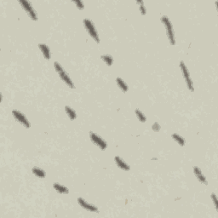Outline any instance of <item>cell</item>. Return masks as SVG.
<instances>
[{
    "label": "cell",
    "mask_w": 218,
    "mask_h": 218,
    "mask_svg": "<svg viewBox=\"0 0 218 218\" xmlns=\"http://www.w3.org/2000/svg\"><path fill=\"white\" fill-rule=\"evenodd\" d=\"M114 160L116 162V164H118V166L120 167L121 169H123L124 171H129V170H130V166H129L125 162L123 161L119 156H116L115 159H114Z\"/></svg>",
    "instance_id": "cell-9"
},
{
    "label": "cell",
    "mask_w": 218,
    "mask_h": 218,
    "mask_svg": "<svg viewBox=\"0 0 218 218\" xmlns=\"http://www.w3.org/2000/svg\"><path fill=\"white\" fill-rule=\"evenodd\" d=\"M84 24H85V27L86 30L89 32L90 35L95 39V41H96V43H99L100 40H99V37H98L97 32L95 30V28L94 27L93 23L91 22V20L89 19H85L84 20Z\"/></svg>",
    "instance_id": "cell-3"
},
{
    "label": "cell",
    "mask_w": 218,
    "mask_h": 218,
    "mask_svg": "<svg viewBox=\"0 0 218 218\" xmlns=\"http://www.w3.org/2000/svg\"><path fill=\"white\" fill-rule=\"evenodd\" d=\"M211 199H213V201H214V203H215V205H216V207L217 208V195L215 194V193H212L211 194Z\"/></svg>",
    "instance_id": "cell-22"
},
{
    "label": "cell",
    "mask_w": 218,
    "mask_h": 218,
    "mask_svg": "<svg viewBox=\"0 0 218 218\" xmlns=\"http://www.w3.org/2000/svg\"><path fill=\"white\" fill-rule=\"evenodd\" d=\"M116 81H117L118 85L119 86V88L123 90V92H126V91L128 90V86H127V85L123 82V79H121L120 78H118Z\"/></svg>",
    "instance_id": "cell-14"
},
{
    "label": "cell",
    "mask_w": 218,
    "mask_h": 218,
    "mask_svg": "<svg viewBox=\"0 0 218 218\" xmlns=\"http://www.w3.org/2000/svg\"><path fill=\"white\" fill-rule=\"evenodd\" d=\"M54 66H55V68H56V72L59 73L60 78H61V79H62V80H63L70 88H73V87H74L73 83L72 82V80L70 79V78H69L68 75L66 74V72L63 70V68L61 67V66L59 63H57V62H55V63H54Z\"/></svg>",
    "instance_id": "cell-1"
},
{
    "label": "cell",
    "mask_w": 218,
    "mask_h": 218,
    "mask_svg": "<svg viewBox=\"0 0 218 218\" xmlns=\"http://www.w3.org/2000/svg\"><path fill=\"white\" fill-rule=\"evenodd\" d=\"M152 128L154 131H159V130H160V125L158 123H153V125H152Z\"/></svg>",
    "instance_id": "cell-21"
},
{
    "label": "cell",
    "mask_w": 218,
    "mask_h": 218,
    "mask_svg": "<svg viewBox=\"0 0 218 218\" xmlns=\"http://www.w3.org/2000/svg\"><path fill=\"white\" fill-rule=\"evenodd\" d=\"M74 3H75V4H77L78 9H80V10L84 9V3L82 1H75Z\"/></svg>",
    "instance_id": "cell-20"
},
{
    "label": "cell",
    "mask_w": 218,
    "mask_h": 218,
    "mask_svg": "<svg viewBox=\"0 0 218 218\" xmlns=\"http://www.w3.org/2000/svg\"><path fill=\"white\" fill-rule=\"evenodd\" d=\"M101 58L107 63V66H112L113 61H114V59H113V57L111 56H102Z\"/></svg>",
    "instance_id": "cell-17"
},
{
    "label": "cell",
    "mask_w": 218,
    "mask_h": 218,
    "mask_svg": "<svg viewBox=\"0 0 218 218\" xmlns=\"http://www.w3.org/2000/svg\"><path fill=\"white\" fill-rule=\"evenodd\" d=\"M180 67H181V71H182L183 77L185 78V79H186V81H187V85H188V89H189L191 91H193L194 90H193V82H192V80L190 79V78H189V75H190L189 72H188V70L187 66H186V65L184 64V62H183V61H181Z\"/></svg>",
    "instance_id": "cell-4"
},
{
    "label": "cell",
    "mask_w": 218,
    "mask_h": 218,
    "mask_svg": "<svg viewBox=\"0 0 218 218\" xmlns=\"http://www.w3.org/2000/svg\"><path fill=\"white\" fill-rule=\"evenodd\" d=\"M78 204H79L83 208H85V210H90V211H96V212H98V209L96 208L95 206L92 205L87 204L85 201L84 199H81V198H78Z\"/></svg>",
    "instance_id": "cell-8"
},
{
    "label": "cell",
    "mask_w": 218,
    "mask_h": 218,
    "mask_svg": "<svg viewBox=\"0 0 218 218\" xmlns=\"http://www.w3.org/2000/svg\"><path fill=\"white\" fill-rule=\"evenodd\" d=\"M90 135L91 141L94 142L95 144H96L101 149L104 150V149L107 148V143H106V142H105L102 138H101L99 135H97L96 134H95V133L93 132H90Z\"/></svg>",
    "instance_id": "cell-6"
},
{
    "label": "cell",
    "mask_w": 218,
    "mask_h": 218,
    "mask_svg": "<svg viewBox=\"0 0 218 218\" xmlns=\"http://www.w3.org/2000/svg\"><path fill=\"white\" fill-rule=\"evenodd\" d=\"M65 110H66V114H67V115L69 116V118H70V119H71V120H74V119H76L77 114H76V113L74 112V110H73V109H72V108H71L70 107H68V106H66Z\"/></svg>",
    "instance_id": "cell-12"
},
{
    "label": "cell",
    "mask_w": 218,
    "mask_h": 218,
    "mask_svg": "<svg viewBox=\"0 0 218 218\" xmlns=\"http://www.w3.org/2000/svg\"><path fill=\"white\" fill-rule=\"evenodd\" d=\"M135 113L136 116H137V118L139 119V120H140L141 122H145V121L147 120V119H146L145 115L142 114L141 111H139L138 109H136V110L135 111Z\"/></svg>",
    "instance_id": "cell-18"
},
{
    "label": "cell",
    "mask_w": 218,
    "mask_h": 218,
    "mask_svg": "<svg viewBox=\"0 0 218 218\" xmlns=\"http://www.w3.org/2000/svg\"><path fill=\"white\" fill-rule=\"evenodd\" d=\"M162 22L164 24V26L166 27V31H167V34H168V37H169V39H170V42L171 43V44H175L176 42H175V38H174V32H173V29H172V25H171V21L169 18L167 16H163L161 18Z\"/></svg>",
    "instance_id": "cell-2"
},
{
    "label": "cell",
    "mask_w": 218,
    "mask_h": 218,
    "mask_svg": "<svg viewBox=\"0 0 218 218\" xmlns=\"http://www.w3.org/2000/svg\"><path fill=\"white\" fill-rule=\"evenodd\" d=\"M38 47L40 49V50L43 52V55L46 60H49L50 59V53H49V47L45 44H38Z\"/></svg>",
    "instance_id": "cell-10"
},
{
    "label": "cell",
    "mask_w": 218,
    "mask_h": 218,
    "mask_svg": "<svg viewBox=\"0 0 218 218\" xmlns=\"http://www.w3.org/2000/svg\"><path fill=\"white\" fill-rule=\"evenodd\" d=\"M12 114L14 115V117L19 121L20 123H22L26 128H29V127H30V123H29L28 120L26 119V117H25L24 114L20 113L18 111H13V112H12Z\"/></svg>",
    "instance_id": "cell-7"
},
{
    "label": "cell",
    "mask_w": 218,
    "mask_h": 218,
    "mask_svg": "<svg viewBox=\"0 0 218 218\" xmlns=\"http://www.w3.org/2000/svg\"><path fill=\"white\" fill-rule=\"evenodd\" d=\"M193 171H194V173H195V175H196L197 178H198V179H199L201 182L205 183V184H207V183H208V182H207V181H206V179H205V177L202 175L201 171H200V169H199V167L195 166V167L193 168Z\"/></svg>",
    "instance_id": "cell-11"
},
{
    "label": "cell",
    "mask_w": 218,
    "mask_h": 218,
    "mask_svg": "<svg viewBox=\"0 0 218 218\" xmlns=\"http://www.w3.org/2000/svg\"><path fill=\"white\" fill-rule=\"evenodd\" d=\"M54 188L56 190L58 193H69V190L66 188L58 184V183H54Z\"/></svg>",
    "instance_id": "cell-13"
},
{
    "label": "cell",
    "mask_w": 218,
    "mask_h": 218,
    "mask_svg": "<svg viewBox=\"0 0 218 218\" xmlns=\"http://www.w3.org/2000/svg\"><path fill=\"white\" fill-rule=\"evenodd\" d=\"M20 4L22 5V7L24 8V10H26L27 12H28L29 16H31V18L34 20H38V16H37V14L36 12L33 10L32 7V4L28 2V1H23V0H20Z\"/></svg>",
    "instance_id": "cell-5"
},
{
    "label": "cell",
    "mask_w": 218,
    "mask_h": 218,
    "mask_svg": "<svg viewBox=\"0 0 218 218\" xmlns=\"http://www.w3.org/2000/svg\"><path fill=\"white\" fill-rule=\"evenodd\" d=\"M32 173L34 175H36L38 177H42V178L45 177V172L43 171V170L39 169V168H37V167L32 168Z\"/></svg>",
    "instance_id": "cell-15"
},
{
    "label": "cell",
    "mask_w": 218,
    "mask_h": 218,
    "mask_svg": "<svg viewBox=\"0 0 218 218\" xmlns=\"http://www.w3.org/2000/svg\"><path fill=\"white\" fill-rule=\"evenodd\" d=\"M137 4H140V10H141V13H142V15H146V10H145V8H144V4H143V2H141V1H138L137 2Z\"/></svg>",
    "instance_id": "cell-19"
},
{
    "label": "cell",
    "mask_w": 218,
    "mask_h": 218,
    "mask_svg": "<svg viewBox=\"0 0 218 218\" xmlns=\"http://www.w3.org/2000/svg\"><path fill=\"white\" fill-rule=\"evenodd\" d=\"M172 137H173L174 140H176V142H178L181 146H184V144H185V140H184L181 136H180L179 135H177V134H173V135H172Z\"/></svg>",
    "instance_id": "cell-16"
}]
</instances>
